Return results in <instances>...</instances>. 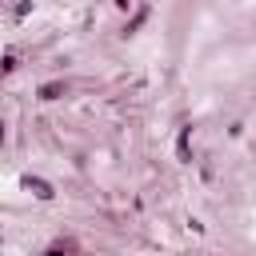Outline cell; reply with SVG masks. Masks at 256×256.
<instances>
[{
    "mask_svg": "<svg viewBox=\"0 0 256 256\" xmlns=\"http://www.w3.org/2000/svg\"><path fill=\"white\" fill-rule=\"evenodd\" d=\"M28 188H32V192H36L40 200H52V188H48L44 180H28Z\"/></svg>",
    "mask_w": 256,
    "mask_h": 256,
    "instance_id": "cell-1",
    "label": "cell"
},
{
    "mask_svg": "<svg viewBox=\"0 0 256 256\" xmlns=\"http://www.w3.org/2000/svg\"><path fill=\"white\" fill-rule=\"evenodd\" d=\"M60 92H64V88H60V84H44V88H40V96H44V100H56V96H60Z\"/></svg>",
    "mask_w": 256,
    "mask_h": 256,
    "instance_id": "cell-2",
    "label": "cell"
}]
</instances>
